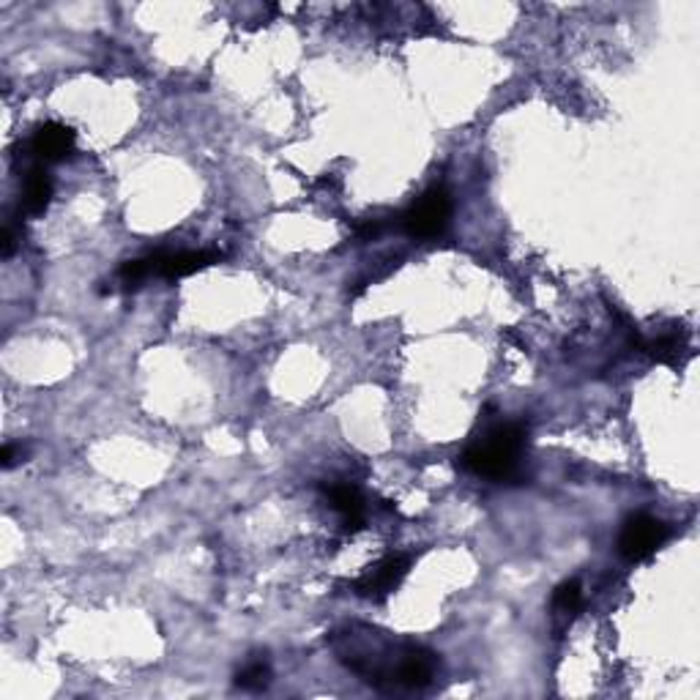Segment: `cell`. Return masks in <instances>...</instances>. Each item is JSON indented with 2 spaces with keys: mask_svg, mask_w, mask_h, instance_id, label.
<instances>
[{
  "mask_svg": "<svg viewBox=\"0 0 700 700\" xmlns=\"http://www.w3.org/2000/svg\"><path fill=\"white\" fill-rule=\"evenodd\" d=\"M340 663L375 690H427L441 668L438 654L416 643L386 641L369 626H345L332 635Z\"/></svg>",
  "mask_w": 700,
  "mask_h": 700,
  "instance_id": "cell-1",
  "label": "cell"
},
{
  "mask_svg": "<svg viewBox=\"0 0 700 700\" xmlns=\"http://www.w3.org/2000/svg\"><path fill=\"white\" fill-rule=\"evenodd\" d=\"M529 446V424L498 422L490 424L457 457V466L468 474L490 481H514L523 476V455Z\"/></svg>",
  "mask_w": 700,
  "mask_h": 700,
  "instance_id": "cell-2",
  "label": "cell"
},
{
  "mask_svg": "<svg viewBox=\"0 0 700 700\" xmlns=\"http://www.w3.org/2000/svg\"><path fill=\"white\" fill-rule=\"evenodd\" d=\"M452 220V198L446 189L433 187L422 195V198L413 200L411 209L402 214V227L411 238L430 241L438 238L441 233L449 227Z\"/></svg>",
  "mask_w": 700,
  "mask_h": 700,
  "instance_id": "cell-3",
  "label": "cell"
},
{
  "mask_svg": "<svg viewBox=\"0 0 700 700\" xmlns=\"http://www.w3.org/2000/svg\"><path fill=\"white\" fill-rule=\"evenodd\" d=\"M670 529L663 520L652 518V514H632L626 523L621 525L619 534V553L624 562L641 564L648 562L659 547L668 542Z\"/></svg>",
  "mask_w": 700,
  "mask_h": 700,
  "instance_id": "cell-4",
  "label": "cell"
},
{
  "mask_svg": "<svg viewBox=\"0 0 700 700\" xmlns=\"http://www.w3.org/2000/svg\"><path fill=\"white\" fill-rule=\"evenodd\" d=\"M75 129L58 121H47L27 140V156L33 159V165H53V162L66 159L75 151Z\"/></svg>",
  "mask_w": 700,
  "mask_h": 700,
  "instance_id": "cell-5",
  "label": "cell"
},
{
  "mask_svg": "<svg viewBox=\"0 0 700 700\" xmlns=\"http://www.w3.org/2000/svg\"><path fill=\"white\" fill-rule=\"evenodd\" d=\"M408 567H411V558L408 556H386L384 562L375 564L364 578H358L356 584H353V591H356V597L380 602V599H386L389 593H395L397 588H400L408 575Z\"/></svg>",
  "mask_w": 700,
  "mask_h": 700,
  "instance_id": "cell-6",
  "label": "cell"
},
{
  "mask_svg": "<svg viewBox=\"0 0 700 700\" xmlns=\"http://www.w3.org/2000/svg\"><path fill=\"white\" fill-rule=\"evenodd\" d=\"M222 260V252L216 249H184V252H151V263H154V277L162 279H184L192 274L203 271V268L216 266Z\"/></svg>",
  "mask_w": 700,
  "mask_h": 700,
  "instance_id": "cell-7",
  "label": "cell"
},
{
  "mask_svg": "<svg viewBox=\"0 0 700 700\" xmlns=\"http://www.w3.org/2000/svg\"><path fill=\"white\" fill-rule=\"evenodd\" d=\"M323 496H326L329 507L340 514L343 525L348 531H358L364 525V514H367V503L364 496L358 492V487L343 485V481H334V485L321 487Z\"/></svg>",
  "mask_w": 700,
  "mask_h": 700,
  "instance_id": "cell-8",
  "label": "cell"
},
{
  "mask_svg": "<svg viewBox=\"0 0 700 700\" xmlns=\"http://www.w3.org/2000/svg\"><path fill=\"white\" fill-rule=\"evenodd\" d=\"M55 184L49 178V173L44 170V165H33L31 170L22 178V192H20V211L25 216H42L49 209V200H53Z\"/></svg>",
  "mask_w": 700,
  "mask_h": 700,
  "instance_id": "cell-9",
  "label": "cell"
},
{
  "mask_svg": "<svg viewBox=\"0 0 700 700\" xmlns=\"http://www.w3.org/2000/svg\"><path fill=\"white\" fill-rule=\"evenodd\" d=\"M271 685V665L266 659L255 657L235 674V687L246 692H260Z\"/></svg>",
  "mask_w": 700,
  "mask_h": 700,
  "instance_id": "cell-10",
  "label": "cell"
},
{
  "mask_svg": "<svg viewBox=\"0 0 700 700\" xmlns=\"http://www.w3.org/2000/svg\"><path fill=\"white\" fill-rule=\"evenodd\" d=\"M584 604V586L578 580H567L553 591V610L556 613H575Z\"/></svg>",
  "mask_w": 700,
  "mask_h": 700,
  "instance_id": "cell-11",
  "label": "cell"
},
{
  "mask_svg": "<svg viewBox=\"0 0 700 700\" xmlns=\"http://www.w3.org/2000/svg\"><path fill=\"white\" fill-rule=\"evenodd\" d=\"M27 455H31V449H27V446L5 444L3 452H0V460H3L5 470H11L14 466H20V463H25Z\"/></svg>",
  "mask_w": 700,
  "mask_h": 700,
  "instance_id": "cell-12",
  "label": "cell"
},
{
  "mask_svg": "<svg viewBox=\"0 0 700 700\" xmlns=\"http://www.w3.org/2000/svg\"><path fill=\"white\" fill-rule=\"evenodd\" d=\"M16 249V227L14 222H9V225L3 227V235H0V252H3V257H11Z\"/></svg>",
  "mask_w": 700,
  "mask_h": 700,
  "instance_id": "cell-13",
  "label": "cell"
},
{
  "mask_svg": "<svg viewBox=\"0 0 700 700\" xmlns=\"http://www.w3.org/2000/svg\"><path fill=\"white\" fill-rule=\"evenodd\" d=\"M380 231H384V225H380V222H364V225L356 227V235L362 241H373V238H378Z\"/></svg>",
  "mask_w": 700,
  "mask_h": 700,
  "instance_id": "cell-14",
  "label": "cell"
}]
</instances>
